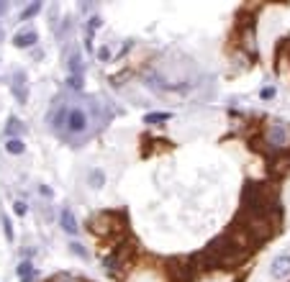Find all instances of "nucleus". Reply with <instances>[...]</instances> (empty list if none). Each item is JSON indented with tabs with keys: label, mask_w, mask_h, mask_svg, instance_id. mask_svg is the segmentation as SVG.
<instances>
[{
	"label": "nucleus",
	"mask_w": 290,
	"mask_h": 282,
	"mask_svg": "<svg viewBox=\"0 0 290 282\" xmlns=\"http://www.w3.org/2000/svg\"><path fill=\"white\" fill-rule=\"evenodd\" d=\"M34 275V267H31V262H21V267H18V277H21L23 282H29Z\"/></svg>",
	"instance_id": "nucleus-8"
},
{
	"label": "nucleus",
	"mask_w": 290,
	"mask_h": 282,
	"mask_svg": "<svg viewBox=\"0 0 290 282\" xmlns=\"http://www.w3.org/2000/svg\"><path fill=\"white\" fill-rule=\"evenodd\" d=\"M36 39H39L36 31H21V33H16L13 44H16L18 49H29V47H34V44H36Z\"/></svg>",
	"instance_id": "nucleus-6"
},
{
	"label": "nucleus",
	"mask_w": 290,
	"mask_h": 282,
	"mask_svg": "<svg viewBox=\"0 0 290 282\" xmlns=\"http://www.w3.org/2000/svg\"><path fill=\"white\" fill-rule=\"evenodd\" d=\"M13 211H16L18 216H26V211H29V205H26L23 200H16V203H13Z\"/></svg>",
	"instance_id": "nucleus-12"
},
{
	"label": "nucleus",
	"mask_w": 290,
	"mask_h": 282,
	"mask_svg": "<svg viewBox=\"0 0 290 282\" xmlns=\"http://www.w3.org/2000/svg\"><path fill=\"white\" fill-rule=\"evenodd\" d=\"M67 85H69L72 90H80V87H83V83H80V77H77V75H72V77L67 80Z\"/></svg>",
	"instance_id": "nucleus-15"
},
{
	"label": "nucleus",
	"mask_w": 290,
	"mask_h": 282,
	"mask_svg": "<svg viewBox=\"0 0 290 282\" xmlns=\"http://www.w3.org/2000/svg\"><path fill=\"white\" fill-rule=\"evenodd\" d=\"M65 126H67L69 133H83V131L87 129V116H85V111H80V108H72V111L67 113Z\"/></svg>",
	"instance_id": "nucleus-2"
},
{
	"label": "nucleus",
	"mask_w": 290,
	"mask_h": 282,
	"mask_svg": "<svg viewBox=\"0 0 290 282\" xmlns=\"http://www.w3.org/2000/svg\"><path fill=\"white\" fill-rule=\"evenodd\" d=\"M267 139H270V144H273V147L280 149V147H285V144H288V131H285L280 123H275V126H270Z\"/></svg>",
	"instance_id": "nucleus-4"
},
{
	"label": "nucleus",
	"mask_w": 290,
	"mask_h": 282,
	"mask_svg": "<svg viewBox=\"0 0 290 282\" xmlns=\"http://www.w3.org/2000/svg\"><path fill=\"white\" fill-rule=\"evenodd\" d=\"M69 69H72V75H77V72H80V57H77V54H72V59H69Z\"/></svg>",
	"instance_id": "nucleus-14"
},
{
	"label": "nucleus",
	"mask_w": 290,
	"mask_h": 282,
	"mask_svg": "<svg viewBox=\"0 0 290 282\" xmlns=\"http://www.w3.org/2000/svg\"><path fill=\"white\" fill-rule=\"evenodd\" d=\"M3 226H5V233H8V239H13V229H11V221H8V218L3 221Z\"/></svg>",
	"instance_id": "nucleus-19"
},
{
	"label": "nucleus",
	"mask_w": 290,
	"mask_h": 282,
	"mask_svg": "<svg viewBox=\"0 0 290 282\" xmlns=\"http://www.w3.org/2000/svg\"><path fill=\"white\" fill-rule=\"evenodd\" d=\"M59 223H62V229H65L67 233H72V236H75V233L80 231V226H77V221H75V213H72L69 208H65V211H62Z\"/></svg>",
	"instance_id": "nucleus-5"
},
{
	"label": "nucleus",
	"mask_w": 290,
	"mask_h": 282,
	"mask_svg": "<svg viewBox=\"0 0 290 282\" xmlns=\"http://www.w3.org/2000/svg\"><path fill=\"white\" fill-rule=\"evenodd\" d=\"M18 129H21V121H18V118H11V121H8V129H5V133H16Z\"/></svg>",
	"instance_id": "nucleus-13"
},
{
	"label": "nucleus",
	"mask_w": 290,
	"mask_h": 282,
	"mask_svg": "<svg viewBox=\"0 0 290 282\" xmlns=\"http://www.w3.org/2000/svg\"><path fill=\"white\" fill-rule=\"evenodd\" d=\"M259 95H262V100L273 98V95H275V87H265V90H262V93H259Z\"/></svg>",
	"instance_id": "nucleus-18"
},
{
	"label": "nucleus",
	"mask_w": 290,
	"mask_h": 282,
	"mask_svg": "<svg viewBox=\"0 0 290 282\" xmlns=\"http://www.w3.org/2000/svg\"><path fill=\"white\" fill-rule=\"evenodd\" d=\"M69 247H72V251H75L77 257H87V254H85V249L80 247V244H69Z\"/></svg>",
	"instance_id": "nucleus-17"
},
{
	"label": "nucleus",
	"mask_w": 290,
	"mask_h": 282,
	"mask_svg": "<svg viewBox=\"0 0 290 282\" xmlns=\"http://www.w3.org/2000/svg\"><path fill=\"white\" fill-rule=\"evenodd\" d=\"M98 59H101V62H108V59H111V51H108V47L98 49Z\"/></svg>",
	"instance_id": "nucleus-16"
},
{
	"label": "nucleus",
	"mask_w": 290,
	"mask_h": 282,
	"mask_svg": "<svg viewBox=\"0 0 290 282\" xmlns=\"http://www.w3.org/2000/svg\"><path fill=\"white\" fill-rule=\"evenodd\" d=\"M0 39H3V31H0Z\"/></svg>",
	"instance_id": "nucleus-21"
},
{
	"label": "nucleus",
	"mask_w": 290,
	"mask_h": 282,
	"mask_svg": "<svg viewBox=\"0 0 290 282\" xmlns=\"http://www.w3.org/2000/svg\"><path fill=\"white\" fill-rule=\"evenodd\" d=\"M39 11H41V3H31V5L21 13V21H29V18H31V16H36Z\"/></svg>",
	"instance_id": "nucleus-11"
},
{
	"label": "nucleus",
	"mask_w": 290,
	"mask_h": 282,
	"mask_svg": "<svg viewBox=\"0 0 290 282\" xmlns=\"http://www.w3.org/2000/svg\"><path fill=\"white\" fill-rule=\"evenodd\" d=\"M90 229H93L95 233H105V236H111L113 229H119V223H116V218L111 213H101V216H95L93 221H90Z\"/></svg>",
	"instance_id": "nucleus-1"
},
{
	"label": "nucleus",
	"mask_w": 290,
	"mask_h": 282,
	"mask_svg": "<svg viewBox=\"0 0 290 282\" xmlns=\"http://www.w3.org/2000/svg\"><path fill=\"white\" fill-rule=\"evenodd\" d=\"M5 149L11 151V154H23V141L21 139H11L5 144Z\"/></svg>",
	"instance_id": "nucleus-10"
},
{
	"label": "nucleus",
	"mask_w": 290,
	"mask_h": 282,
	"mask_svg": "<svg viewBox=\"0 0 290 282\" xmlns=\"http://www.w3.org/2000/svg\"><path fill=\"white\" fill-rule=\"evenodd\" d=\"M172 118V113H149L147 118H144V123H149V126H162V123H167Z\"/></svg>",
	"instance_id": "nucleus-7"
},
{
	"label": "nucleus",
	"mask_w": 290,
	"mask_h": 282,
	"mask_svg": "<svg viewBox=\"0 0 290 282\" xmlns=\"http://www.w3.org/2000/svg\"><path fill=\"white\" fill-rule=\"evenodd\" d=\"M290 275V254H280L270 265V277L273 280H285Z\"/></svg>",
	"instance_id": "nucleus-3"
},
{
	"label": "nucleus",
	"mask_w": 290,
	"mask_h": 282,
	"mask_svg": "<svg viewBox=\"0 0 290 282\" xmlns=\"http://www.w3.org/2000/svg\"><path fill=\"white\" fill-rule=\"evenodd\" d=\"M3 13H5V3L0 0V16H3Z\"/></svg>",
	"instance_id": "nucleus-20"
},
{
	"label": "nucleus",
	"mask_w": 290,
	"mask_h": 282,
	"mask_svg": "<svg viewBox=\"0 0 290 282\" xmlns=\"http://www.w3.org/2000/svg\"><path fill=\"white\" fill-rule=\"evenodd\" d=\"M90 182H93V187H103L105 175H103L101 169H93V172H90Z\"/></svg>",
	"instance_id": "nucleus-9"
}]
</instances>
